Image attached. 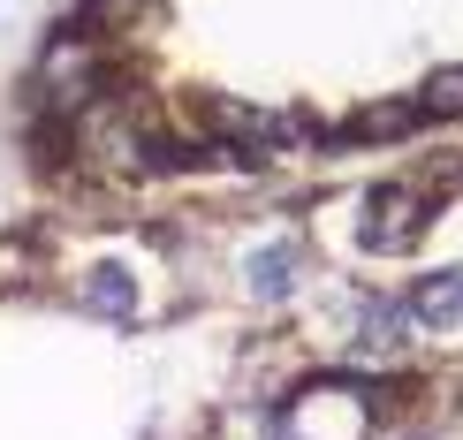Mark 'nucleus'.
<instances>
[{
	"label": "nucleus",
	"instance_id": "obj_1",
	"mask_svg": "<svg viewBox=\"0 0 463 440\" xmlns=\"http://www.w3.org/2000/svg\"><path fill=\"white\" fill-rule=\"evenodd\" d=\"M0 440H463V145L274 190H8Z\"/></svg>",
	"mask_w": 463,
	"mask_h": 440
},
{
	"label": "nucleus",
	"instance_id": "obj_2",
	"mask_svg": "<svg viewBox=\"0 0 463 440\" xmlns=\"http://www.w3.org/2000/svg\"><path fill=\"white\" fill-rule=\"evenodd\" d=\"M463 145V0H53L0 76L15 198L274 190Z\"/></svg>",
	"mask_w": 463,
	"mask_h": 440
}]
</instances>
